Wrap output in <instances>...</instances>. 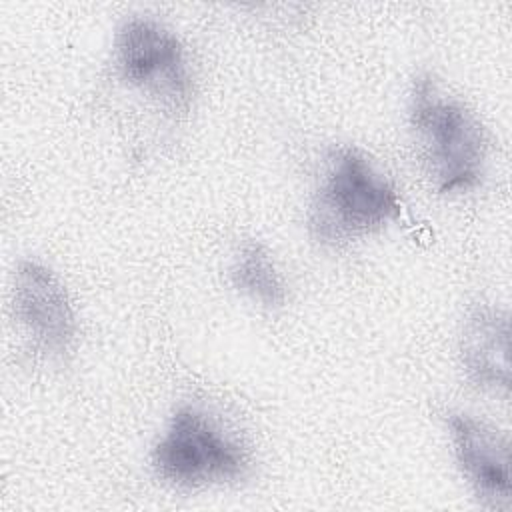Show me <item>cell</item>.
Returning <instances> with one entry per match:
<instances>
[{
  "mask_svg": "<svg viewBox=\"0 0 512 512\" xmlns=\"http://www.w3.org/2000/svg\"><path fill=\"white\" fill-rule=\"evenodd\" d=\"M400 212L398 188L362 148L340 144L324 154L306 216L314 242L346 248L384 230Z\"/></svg>",
  "mask_w": 512,
  "mask_h": 512,
  "instance_id": "1",
  "label": "cell"
},
{
  "mask_svg": "<svg viewBox=\"0 0 512 512\" xmlns=\"http://www.w3.org/2000/svg\"><path fill=\"white\" fill-rule=\"evenodd\" d=\"M408 122L438 194H466L482 186L490 154L488 134L478 116L442 92L430 72L412 80Z\"/></svg>",
  "mask_w": 512,
  "mask_h": 512,
  "instance_id": "2",
  "label": "cell"
},
{
  "mask_svg": "<svg viewBox=\"0 0 512 512\" xmlns=\"http://www.w3.org/2000/svg\"><path fill=\"white\" fill-rule=\"evenodd\" d=\"M154 474L168 486L200 490L244 480L252 468L246 444L204 408L182 404L150 452Z\"/></svg>",
  "mask_w": 512,
  "mask_h": 512,
  "instance_id": "3",
  "label": "cell"
},
{
  "mask_svg": "<svg viewBox=\"0 0 512 512\" xmlns=\"http://www.w3.org/2000/svg\"><path fill=\"white\" fill-rule=\"evenodd\" d=\"M112 64L122 84L144 94L166 116L190 112L196 84L186 48L172 28L148 16L126 18L114 34Z\"/></svg>",
  "mask_w": 512,
  "mask_h": 512,
  "instance_id": "4",
  "label": "cell"
},
{
  "mask_svg": "<svg viewBox=\"0 0 512 512\" xmlns=\"http://www.w3.org/2000/svg\"><path fill=\"white\" fill-rule=\"evenodd\" d=\"M10 306L30 348L48 362H66L78 342V318L60 276L46 264L24 258L16 264Z\"/></svg>",
  "mask_w": 512,
  "mask_h": 512,
  "instance_id": "5",
  "label": "cell"
},
{
  "mask_svg": "<svg viewBox=\"0 0 512 512\" xmlns=\"http://www.w3.org/2000/svg\"><path fill=\"white\" fill-rule=\"evenodd\" d=\"M456 464L480 506L508 512L512 508V448L506 432L468 412H448Z\"/></svg>",
  "mask_w": 512,
  "mask_h": 512,
  "instance_id": "6",
  "label": "cell"
},
{
  "mask_svg": "<svg viewBox=\"0 0 512 512\" xmlns=\"http://www.w3.org/2000/svg\"><path fill=\"white\" fill-rule=\"evenodd\" d=\"M458 358L464 378L480 392H510V314L490 302L474 304L462 322Z\"/></svg>",
  "mask_w": 512,
  "mask_h": 512,
  "instance_id": "7",
  "label": "cell"
},
{
  "mask_svg": "<svg viewBox=\"0 0 512 512\" xmlns=\"http://www.w3.org/2000/svg\"><path fill=\"white\" fill-rule=\"evenodd\" d=\"M232 288L264 310H280L288 302V282L272 252L258 240H246L230 264Z\"/></svg>",
  "mask_w": 512,
  "mask_h": 512,
  "instance_id": "8",
  "label": "cell"
}]
</instances>
